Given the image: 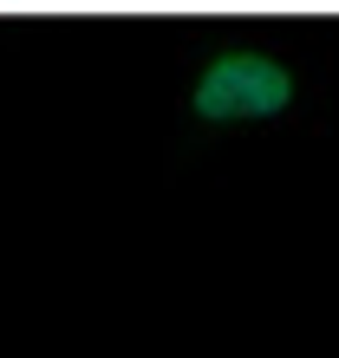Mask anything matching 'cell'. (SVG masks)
<instances>
[{
  "label": "cell",
  "instance_id": "1",
  "mask_svg": "<svg viewBox=\"0 0 339 358\" xmlns=\"http://www.w3.org/2000/svg\"><path fill=\"white\" fill-rule=\"evenodd\" d=\"M333 104V46L307 20H274V7L228 13L202 7L177 33V124L170 157L196 163L248 143L313 137Z\"/></svg>",
  "mask_w": 339,
  "mask_h": 358
},
{
  "label": "cell",
  "instance_id": "2",
  "mask_svg": "<svg viewBox=\"0 0 339 358\" xmlns=\"http://www.w3.org/2000/svg\"><path fill=\"white\" fill-rule=\"evenodd\" d=\"M7 7H20V0H0V13H7Z\"/></svg>",
  "mask_w": 339,
  "mask_h": 358
}]
</instances>
